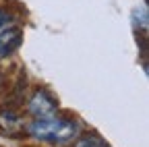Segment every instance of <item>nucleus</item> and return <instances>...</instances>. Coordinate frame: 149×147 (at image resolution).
<instances>
[{"label": "nucleus", "instance_id": "3", "mask_svg": "<svg viewBox=\"0 0 149 147\" xmlns=\"http://www.w3.org/2000/svg\"><path fill=\"white\" fill-rule=\"evenodd\" d=\"M0 126H2L6 133H13L15 128L21 126V118H19V114H15L13 110H0Z\"/></svg>", "mask_w": 149, "mask_h": 147}, {"label": "nucleus", "instance_id": "4", "mask_svg": "<svg viewBox=\"0 0 149 147\" xmlns=\"http://www.w3.org/2000/svg\"><path fill=\"white\" fill-rule=\"evenodd\" d=\"M74 147H108L106 141L97 135H85V137H77V143H74Z\"/></svg>", "mask_w": 149, "mask_h": 147}, {"label": "nucleus", "instance_id": "2", "mask_svg": "<svg viewBox=\"0 0 149 147\" xmlns=\"http://www.w3.org/2000/svg\"><path fill=\"white\" fill-rule=\"evenodd\" d=\"M27 112L35 118H52L58 114V102L48 89H35L27 102Z\"/></svg>", "mask_w": 149, "mask_h": 147}, {"label": "nucleus", "instance_id": "5", "mask_svg": "<svg viewBox=\"0 0 149 147\" xmlns=\"http://www.w3.org/2000/svg\"><path fill=\"white\" fill-rule=\"evenodd\" d=\"M13 15H10V10H6V8H2L0 6V31L2 29H6V27H10L13 25Z\"/></svg>", "mask_w": 149, "mask_h": 147}, {"label": "nucleus", "instance_id": "1", "mask_svg": "<svg viewBox=\"0 0 149 147\" xmlns=\"http://www.w3.org/2000/svg\"><path fill=\"white\" fill-rule=\"evenodd\" d=\"M29 135H33L35 139L46 141V143H70L79 137L81 126L74 118L68 116H52V118H35L29 126H27Z\"/></svg>", "mask_w": 149, "mask_h": 147}]
</instances>
